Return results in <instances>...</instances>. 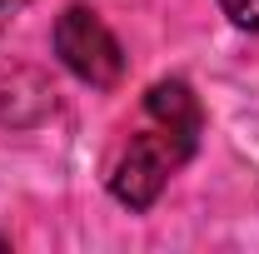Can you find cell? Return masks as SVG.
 Masks as SVG:
<instances>
[{
	"label": "cell",
	"instance_id": "cell-1",
	"mask_svg": "<svg viewBox=\"0 0 259 254\" xmlns=\"http://www.w3.org/2000/svg\"><path fill=\"white\" fill-rule=\"evenodd\" d=\"M194 145H199L194 135L164 125V120H155L150 130H140L125 145V155L115 159V175H110L115 199L130 204V209H150L160 199V190L169 185V175L194 155Z\"/></svg>",
	"mask_w": 259,
	"mask_h": 254
},
{
	"label": "cell",
	"instance_id": "cell-2",
	"mask_svg": "<svg viewBox=\"0 0 259 254\" xmlns=\"http://www.w3.org/2000/svg\"><path fill=\"white\" fill-rule=\"evenodd\" d=\"M55 55L65 60V70L75 80H85L95 90L120 85V75H125L120 40H115V30L100 20L90 5H70L60 20H55Z\"/></svg>",
	"mask_w": 259,
	"mask_h": 254
},
{
	"label": "cell",
	"instance_id": "cell-3",
	"mask_svg": "<svg viewBox=\"0 0 259 254\" xmlns=\"http://www.w3.org/2000/svg\"><path fill=\"white\" fill-rule=\"evenodd\" d=\"M145 115L150 120H164V125L185 130L199 140V130H204V110H199V100L185 80H160V85H150V95H145Z\"/></svg>",
	"mask_w": 259,
	"mask_h": 254
},
{
	"label": "cell",
	"instance_id": "cell-4",
	"mask_svg": "<svg viewBox=\"0 0 259 254\" xmlns=\"http://www.w3.org/2000/svg\"><path fill=\"white\" fill-rule=\"evenodd\" d=\"M220 5H225V15L239 25V30L259 35V0H220Z\"/></svg>",
	"mask_w": 259,
	"mask_h": 254
},
{
	"label": "cell",
	"instance_id": "cell-5",
	"mask_svg": "<svg viewBox=\"0 0 259 254\" xmlns=\"http://www.w3.org/2000/svg\"><path fill=\"white\" fill-rule=\"evenodd\" d=\"M25 5H30V0H0V30H5V25H10V20H15Z\"/></svg>",
	"mask_w": 259,
	"mask_h": 254
}]
</instances>
